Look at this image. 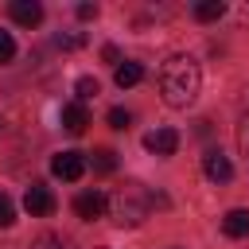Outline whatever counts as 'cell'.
I'll use <instances>...</instances> for the list:
<instances>
[{
    "label": "cell",
    "mask_w": 249,
    "mask_h": 249,
    "mask_svg": "<svg viewBox=\"0 0 249 249\" xmlns=\"http://www.w3.org/2000/svg\"><path fill=\"white\" fill-rule=\"evenodd\" d=\"M101 58H105V62H121V51H117V47H101Z\"/></svg>",
    "instance_id": "22"
},
{
    "label": "cell",
    "mask_w": 249,
    "mask_h": 249,
    "mask_svg": "<svg viewBox=\"0 0 249 249\" xmlns=\"http://www.w3.org/2000/svg\"><path fill=\"white\" fill-rule=\"evenodd\" d=\"M12 222H16V206H12L8 195H0V230H8Z\"/></svg>",
    "instance_id": "16"
},
{
    "label": "cell",
    "mask_w": 249,
    "mask_h": 249,
    "mask_svg": "<svg viewBox=\"0 0 249 249\" xmlns=\"http://www.w3.org/2000/svg\"><path fill=\"white\" fill-rule=\"evenodd\" d=\"M109 124H113V128H128V124H132V113L117 105V109H109Z\"/></svg>",
    "instance_id": "18"
},
{
    "label": "cell",
    "mask_w": 249,
    "mask_h": 249,
    "mask_svg": "<svg viewBox=\"0 0 249 249\" xmlns=\"http://www.w3.org/2000/svg\"><path fill=\"white\" fill-rule=\"evenodd\" d=\"M222 233L226 237H249V210H230L222 218Z\"/></svg>",
    "instance_id": "10"
},
{
    "label": "cell",
    "mask_w": 249,
    "mask_h": 249,
    "mask_svg": "<svg viewBox=\"0 0 249 249\" xmlns=\"http://www.w3.org/2000/svg\"><path fill=\"white\" fill-rule=\"evenodd\" d=\"M62 51H78V47H86V35L82 31H58V39H54Z\"/></svg>",
    "instance_id": "15"
},
{
    "label": "cell",
    "mask_w": 249,
    "mask_h": 249,
    "mask_svg": "<svg viewBox=\"0 0 249 249\" xmlns=\"http://www.w3.org/2000/svg\"><path fill=\"white\" fill-rule=\"evenodd\" d=\"M74 93H78V101H89V97H97V93H101V86H97V78L82 74V78L74 82Z\"/></svg>",
    "instance_id": "14"
},
{
    "label": "cell",
    "mask_w": 249,
    "mask_h": 249,
    "mask_svg": "<svg viewBox=\"0 0 249 249\" xmlns=\"http://www.w3.org/2000/svg\"><path fill=\"white\" fill-rule=\"evenodd\" d=\"M51 171H54L58 179L74 183V179L86 175V156H82V152H58V156L51 160Z\"/></svg>",
    "instance_id": "3"
},
{
    "label": "cell",
    "mask_w": 249,
    "mask_h": 249,
    "mask_svg": "<svg viewBox=\"0 0 249 249\" xmlns=\"http://www.w3.org/2000/svg\"><path fill=\"white\" fill-rule=\"evenodd\" d=\"M74 214H78L82 222L101 218V214H105V195H101V191H82V195L74 198Z\"/></svg>",
    "instance_id": "7"
},
{
    "label": "cell",
    "mask_w": 249,
    "mask_h": 249,
    "mask_svg": "<svg viewBox=\"0 0 249 249\" xmlns=\"http://www.w3.org/2000/svg\"><path fill=\"white\" fill-rule=\"evenodd\" d=\"M105 210H109V218L117 226H140L148 218V210H152V195L140 183H124L105 198Z\"/></svg>",
    "instance_id": "2"
},
{
    "label": "cell",
    "mask_w": 249,
    "mask_h": 249,
    "mask_svg": "<svg viewBox=\"0 0 249 249\" xmlns=\"http://www.w3.org/2000/svg\"><path fill=\"white\" fill-rule=\"evenodd\" d=\"M16 58V39L8 31H0V62H12Z\"/></svg>",
    "instance_id": "19"
},
{
    "label": "cell",
    "mask_w": 249,
    "mask_h": 249,
    "mask_svg": "<svg viewBox=\"0 0 249 249\" xmlns=\"http://www.w3.org/2000/svg\"><path fill=\"white\" fill-rule=\"evenodd\" d=\"M113 78H117V86H121V89H132V86H140V82H144V66L124 58V62L117 66V74H113Z\"/></svg>",
    "instance_id": "11"
},
{
    "label": "cell",
    "mask_w": 249,
    "mask_h": 249,
    "mask_svg": "<svg viewBox=\"0 0 249 249\" xmlns=\"http://www.w3.org/2000/svg\"><path fill=\"white\" fill-rule=\"evenodd\" d=\"M86 124H89V113H86V105H82V101L62 105V128H66L70 136H82V132H86Z\"/></svg>",
    "instance_id": "9"
},
{
    "label": "cell",
    "mask_w": 249,
    "mask_h": 249,
    "mask_svg": "<svg viewBox=\"0 0 249 249\" xmlns=\"http://www.w3.org/2000/svg\"><path fill=\"white\" fill-rule=\"evenodd\" d=\"M237 144H241V152H249V113L241 117V128H237Z\"/></svg>",
    "instance_id": "20"
},
{
    "label": "cell",
    "mask_w": 249,
    "mask_h": 249,
    "mask_svg": "<svg viewBox=\"0 0 249 249\" xmlns=\"http://www.w3.org/2000/svg\"><path fill=\"white\" fill-rule=\"evenodd\" d=\"M144 148H148L152 156H175L179 132H175V128H152V132L144 136Z\"/></svg>",
    "instance_id": "6"
},
{
    "label": "cell",
    "mask_w": 249,
    "mask_h": 249,
    "mask_svg": "<svg viewBox=\"0 0 249 249\" xmlns=\"http://www.w3.org/2000/svg\"><path fill=\"white\" fill-rule=\"evenodd\" d=\"M8 16L16 23H23V27H35V23H43V4L39 0H12Z\"/></svg>",
    "instance_id": "8"
},
{
    "label": "cell",
    "mask_w": 249,
    "mask_h": 249,
    "mask_svg": "<svg viewBox=\"0 0 249 249\" xmlns=\"http://www.w3.org/2000/svg\"><path fill=\"white\" fill-rule=\"evenodd\" d=\"M93 171L97 175H113L117 171V152L113 148H97L93 152Z\"/></svg>",
    "instance_id": "13"
},
{
    "label": "cell",
    "mask_w": 249,
    "mask_h": 249,
    "mask_svg": "<svg viewBox=\"0 0 249 249\" xmlns=\"http://www.w3.org/2000/svg\"><path fill=\"white\" fill-rule=\"evenodd\" d=\"M222 16H226V4L222 0H198L195 4V19H202V23H214Z\"/></svg>",
    "instance_id": "12"
},
{
    "label": "cell",
    "mask_w": 249,
    "mask_h": 249,
    "mask_svg": "<svg viewBox=\"0 0 249 249\" xmlns=\"http://www.w3.org/2000/svg\"><path fill=\"white\" fill-rule=\"evenodd\" d=\"M35 249H70V245H66L58 233H39V237H35Z\"/></svg>",
    "instance_id": "17"
},
{
    "label": "cell",
    "mask_w": 249,
    "mask_h": 249,
    "mask_svg": "<svg viewBox=\"0 0 249 249\" xmlns=\"http://www.w3.org/2000/svg\"><path fill=\"white\" fill-rule=\"evenodd\" d=\"M202 171H206L210 183H230V179H233V163H230V156L218 152V148H210V152L202 156Z\"/></svg>",
    "instance_id": "5"
},
{
    "label": "cell",
    "mask_w": 249,
    "mask_h": 249,
    "mask_svg": "<svg viewBox=\"0 0 249 249\" xmlns=\"http://www.w3.org/2000/svg\"><path fill=\"white\" fill-rule=\"evenodd\" d=\"M23 206H27V214H31V218H47V214H54V195H51V187L31 183V187H27V195H23Z\"/></svg>",
    "instance_id": "4"
},
{
    "label": "cell",
    "mask_w": 249,
    "mask_h": 249,
    "mask_svg": "<svg viewBox=\"0 0 249 249\" xmlns=\"http://www.w3.org/2000/svg\"><path fill=\"white\" fill-rule=\"evenodd\" d=\"M198 86H202V74H198V62L191 54H171L160 70V93L171 109H187L195 105L198 97Z\"/></svg>",
    "instance_id": "1"
},
{
    "label": "cell",
    "mask_w": 249,
    "mask_h": 249,
    "mask_svg": "<svg viewBox=\"0 0 249 249\" xmlns=\"http://www.w3.org/2000/svg\"><path fill=\"white\" fill-rule=\"evenodd\" d=\"M78 19H97V4H78Z\"/></svg>",
    "instance_id": "21"
}]
</instances>
